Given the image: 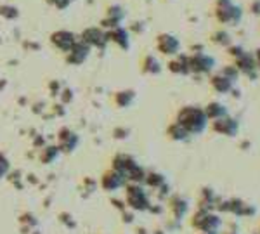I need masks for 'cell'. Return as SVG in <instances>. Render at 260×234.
Here are the masks:
<instances>
[{"label":"cell","instance_id":"6da1fadb","mask_svg":"<svg viewBox=\"0 0 260 234\" xmlns=\"http://www.w3.org/2000/svg\"><path fill=\"white\" fill-rule=\"evenodd\" d=\"M207 118L208 116L205 115V111L189 106V108L182 109L181 115H179V125L184 127L188 134H198L205 129V125H207Z\"/></svg>","mask_w":260,"mask_h":234},{"label":"cell","instance_id":"4fadbf2b","mask_svg":"<svg viewBox=\"0 0 260 234\" xmlns=\"http://www.w3.org/2000/svg\"><path fill=\"white\" fill-rule=\"evenodd\" d=\"M243 52H245V49H243V47H240V45H234V47H231V49H229V54L233 57H238L240 54H243Z\"/></svg>","mask_w":260,"mask_h":234},{"label":"cell","instance_id":"8fae6325","mask_svg":"<svg viewBox=\"0 0 260 234\" xmlns=\"http://www.w3.org/2000/svg\"><path fill=\"white\" fill-rule=\"evenodd\" d=\"M214 40L219 43V45H229L231 43V36H229L228 31H224V30L217 31V33L214 35Z\"/></svg>","mask_w":260,"mask_h":234},{"label":"cell","instance_id":"ba28073f","mask_svg":"<svg viewBox=\"0 0 260 234\" xmlns=\"http://www.w3.org/2000/svg\"><path fill=\"white\" fill-rule=\"evenodd\" d=\"M212 85H214V89L221 94H228L233 90V82H231L229 78H226L222 73L221 75H215L214 78H212Z\"/></svg>","mask_w":260,"mask_h":234},{"label":"cell","instance_id":"2e32d148","mask_svg":"<svg viewBox=\"0 0 260 234\" xmlns=\"http://www.w3.org/2000/svg\"><path fill=\"white\" fill-rule=\"evenodd\" d=\"M231 234H236V233H231Z\"/></svg>","mask_w":260,"mask_h":234},{"label":"cell","instance_id":"52a82bcc","mask_svg":"<svg viewBox=\"0 0 260 234\" xmlns=\"http://www.w3.org/2000/svg\"><path fill=\"white\" fill-rule=\"evenodd\" d=\"M158 49L163 54H175L179 50V42L172 35H160L158 38Z\"/></svg>","mask_w":260,"mask_h":234},{"label":"cell","instance_id":"30bf717a","mask_svg":"<svg viewBox=\"0 0 260 234\" xmlns=\"http://www.w3.org/2000/svg\"><path fill=\"white\" fill-rule=\"evenodd\" d=\"M168 134L172 135L174 139H184L188 132H186V129L182 125H179V123H175V125H172L170 129H168Z\"/></svg>","mask_w":260,"mask_h":234},{"label":"cell","instance_id":"3957f363","mask_svg":"<svg viewBox=\"0 0 260 234\" xmlns=\"http://www.w3.org/2000/svg\"><path fill=\"white\" fill-rule=\"evenodd\" d=\"M236 59V64L234 66L238 68V71L243 73V75H247L248 78H257L259 76V69H257V63H255V57L254 54L247 52L245 50L243 54H240L238 57H234Z\"/></svg>","mask_w":260,"mask_h":234},{"label":"cell","instance_id":"e0dca14e","mask_svg":"<svg viewBox=\"0 0 260 234\" xmlns=\"http://www.w3.org/2000/svg\"><path fill=\"white\" fill-rule=\"evenodd\" d=\"M259 233H260V229H259Z\"/></svg>","mask_w":260,"mask_h":234},{"label":"cell","instance_id":"5bb4252c","mask_svg":"<svg viewBox=\"0 0 260 234\" xmlns=\"http://www.w3.org/2000/svg\"><path fill=\"white\" fill-rule=\"evenodd\" d=\"M254 57H255V63H257V69H259V73H260V47L254 52Z\"/></svg>","mask_w":260,"mask_h":234},{"label":"cell","instance_id":"277c9868","mask_svg":"<svg viewBox=\"0 0 260 234\" xmlns=\"http://www.w3.org/2000/svg\"><path fill=\"white\" fill-rule=\"evenodd\" d=\"M238 129H240V123L238 120L231 118V116H222V118L215 120L214 123V130L222 135H228V137H234L238 134Z\"/></svg>","mask_w":260,"mask_h":234},{"label":"cell","instance_id":"5b68a950","mask_svg":"<svg viewBox=\"0 0 260 234\" xmlns=\"http://www.w3.org/2000/svg\"><path fill=\"white\" fill-rule=\"evenodd\" d=\"M226 205V210L228 212H233L234 215H240V217H250V215H255L257 214V208L252 207V205L245 203V201L241 200H231L228 201Z\"/></svg>","mask_w":260,"mask_h":234},{"label":"cell","instance_id":"7a4b0ae2","mask_svg":"<svg viewBox=\"0 0 260 234\" xmlns=\"http://www.w3.org/2000/svg\"><path fill=\"white\" fill-rule=\"evenodd\" d=\"M215 17L224 24H238L243 17V10L233 0H217L215 2Z\"/></svg>","mask_w":260,"mask_h":234},{"label":"cell","instance_id":"9a60e30c","mask_svg":"<svg viewBox=\"0 0 260 234\" xmlns=\"http://www.w3.org/2000/svg\"><path fill=\"white\" fill-rule=\"evenodd\" d=\"M252 10H254L255 14H259V16H260V0H257V2L252 3Z\"/></svg>","mask_w":260,"mask_h":234},{"label":"cell","instance_id":"7c38bea8","mask_svg":"<svg viewBox=\"0 0 260 234\" xmlns=\"http://www.w3.org/2000/svg\"><path fill=\"white\" fill-rule=\"evenodd\" d=\"M222 75L226 76V78H229L231 82H236V78L240 76V71H238V68L236 66H228V68H224L222 69Z\"/></svg>","mask_w":260,"mask_h":234},{"label":"cell","instance_id":"8992f818","mask_svg":"<svg viewBox=\"0 0 260 234\" xmlns=\"http://www.w3.org/2000/svg\"><path fill=\"white\" fill-rule=\"evenodd\" d=\"M215 61L212 57L205 56V54H198V56H193L189 59V69H195V71H200V73H207L214 68Z\"/></svg>","mask_w":260,"mask_h":234},{"label":"cell","instance_id":"9c48e42d","mask_svg":"<svg viewBox=\"0 0 260 234\" xmlns=\"http://www.w3.org/2000/svg\"><path fill=\"white\" fill-rule=\"evenodd\" d=\"M205 115L210 116V118L219 120V118H222V116L228 115V109H226L224 106L221 104V102H212V104H208V108H207V111H205Z\"/></svg>","mask_w":260,"mask_h":234}]
</instances>
